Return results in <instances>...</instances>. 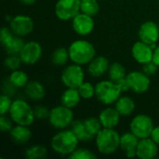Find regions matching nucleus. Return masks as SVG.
Segmentation results:
<instances>
[{"label":"nucleus","instance_id":"nucleus-1","mask_svg":"<svg viewBox=\"0 0 159 159\" xmlns=\"http://www.w3.org/2000/svg\"><path fill=\"white\" fill-rule=\"evenodd\" d=\"M79 140L74 131L70 129H60L50 140L52 151L62 157H69L77 147Z\"/></svg>","mask_w":159,"mask_h":159},{"label":"nucleus","instance_id":"nucleus-2","mask_svg":"<svg viewBox=\"0 0 159 159\" xmlns=\"http://www.w3.org/2000/svg\"><path fill=\"white\" fill-rule=\"evenodd\" d=\"M70 61L78 65H88L96 56L95 47L88 40L77 39L68 47Z\"/></svg>","mask_w":159,"mask_h":159},{"label":"nucleus","instance_id":"nucleus-3","mask_svg":"<svg viewBox=\"0 0 159 159\" xmlns=\"http://www.w3.org/2000/svg\"><path fill=\"white\" fill-rule=\"evenodd\" d=\"M98 152L104 156H111L120 149V135L115 129L102 128L95 137Z\"/></svg>","mask_w":159,"mask_h":159},{"label":"nucleus","instance_id":"nucleus-4","mask_svg":"<svg viewBox=\"0 0 159 159\" xmlns=\"http://www.w3.org/2000/svg\"><path fill=\"white\" fill-rule=\"evenodd\" d=\"M8 116L16 125L30 127L35 120L34 108L28 102L22 99H16L13 101Z\"/></svg>","mask_w":159,"mask_h":159},{"label":"nucleus","instance_id":"nucleus-5","mask_svg":"<svg viewBox=\"0 0 159 159\" xmlns=\"http://www.w3.org/2000/svg\"><path fill=\"white\" fill-rule=\"evenodd\" d=\"M121 89L111 79L102 80L95 85V97L104 105H112L121 97Z\"/></svg>","mask_w":159,"mask_h":159},{"label":"nucleus","instance_id":"nucleus-6","mask_svg":"<svg viewBox=\"0 0 159 159\" xmlns=\"http://www.w3.org/2000/svg\"><path fill=\"white\" fill-rule=\"evenodd\" d=\"M49 125L56 129H64L70 127L74 121L73 109H70L62 104L53 107L48 116Z\"/></svg>","mask_w":159,"mask_h":159},{"label":"nucleus","instance_id":"nucleus-7","mask_svg":"<svg viewBox=\"0 0 159 159\" xmlns=\"http://www.w3.org/2000/svg\"><path fill=\"white\" fill-rule=\"evenodd\" d=\"M60 78L65 88L78 89V87L85 81V72L81 65L73 62L63 68Z\"/></svg>","mask_w":159,"mask_h":159},{"label":"nucleus","instance_id":"nucleus-8","mask_svg":"<svg viewBox=\"0 0 159 159\" xmlns=\"http://www.w3.org/2000/svg\"><path fill=\"white\" fill-rule=\"evenodd\" d=\"M155 128L153 119L145 114H139L135 116L129 124V129L140 140L149 138Z\"/></svg>","mask_w":159,"mask_h":159},{"label":"nucleus","instance_id":"nucleus-9","mask_svg":"<svg viewBox=\"0 0 159 159\" xmlns=\"http://www.w3.org/2000/svg\"><path fill=\"white\" fill-rule=\"evenodd\" d=\"M54 11L60 20H72L80 12V0H58Z\"/></svg>","mask_w":159,"mask_h":159},{"label":"nucleus","instance_id":"nucleus-10","mask_svg":"<svg viewBox=\"0 0 159 159\" xmlns=\"http://www.w3.org/2000/svg\"><path fill=\"white\" fill-rule=\"evenodd\" d=\"M8 27L15 35L24 37L33 33L34 23L30 16L19 14L10 19Z\"/></svg>","mask_w":159,"mask_h":159},{"label":"nucleus","instance_id":"nucleus-11","mask_svg":"<svg viewBox=\"0 0 159 159\" xmlns=\"http://www.w3.org/2000/svg\"><path fill=\"white\" fill-rule=\"evenodd\" d=\"M127 80L130 90L136 94H143L149 90L151 86L150 76L143 71H132L127 75Z\"/></svg>","mask_w":159,"mask_h":159},{"label":"nucleus","instance_id":"nucleus-12","mask_svg":"<svg viewBox=\"0 0 159 159\" xmlns=\"http://www.w3.org/2000/svg\"><path fill=\"white\" fill-rule=\"evenodd\" d=\"M42 54H43V48L38 42L28 41L25 42L19 56L20 57L23 64L34 65L40 61Z\"/></svg>","mask_w":159,"mask_h":159},{"label":"nucleus","instance_id":"nucleus-13","mask_svg":"<svg viewBox=\"0 0 159 159\" xmlns=\"http://www.w3.org/2000/svg\"><path fill=\"white\" fill-rule=\"evenodd\" d=\"M72 28L74 32L80 36L90 34L95 28V21L92 16L79 12L72 20Z\"/></svg>","mask_w":159,"mask_h":159},{"label":"nucleus","instance_id":"nucleus-14","mask_svg":"<svg viewBox=\"0 0 159 159\" xmlns=\"http://www.w3.org/2000/svg\"><path fill=\"white\" fill-rule=\"evenodd\" d=\"M139 40L152 45L157 44L159 39V25L158 23L153 20H147L141 24L138 31Z\"/></svg>","mask_w":159,"mask_h":159},{"label":"nucleus","instance_id":"nucleus-15","mask_svg":"<svg viewBox=\"0 0 159 159\" xmlns=\"http://www.w3.org/2000/svg\"><path fill=\"white\" fill-rule=\"evenodd\" d=\"M131 56L136 62L143 65L153 61L154 49L151 45L139 40L131 47Z\"/></svg>","mask_w":159,"mask_h":159},{"label":"nucleus","instance_id":"nucleus-16","mask_svg":"<svg viewBox=\"0 0 159 159\" xmlns=\"http://www.w3.org/2000/svg\"><path fill=\"white\" fill-rule=\"evenodd\" d=\"M159 145L150 137L139 141L136 152L137 157L140 159H154L159 153Z\"/></svg>","mask_w":159,"mask_h":159},{"label":"nucleus","instance_id":"nucleus-17","mask_svg":"<svg viewBox=\"0 0 159 159\" xmlns=\"http://www.w3.org/2000/svg\"><path fill=\"white\" fill-rule=\"evenodd\" d=\"M110 64L111 63L106 57L96 55L88 64V73L93 78L101 77L108 73Z\"/></svg>","mask_w":159,"mask_h":159},{"label":"nucleus","instance_id":"nucleus-18","mask_svg":"<svg viewBox=\"0 0 159 159\" xmlns=\"http://www.w3.org/2000/svg\"><path fill=\"white\" fill-rule=\"evenodd\" d=\"M99 119L102 125V128L115 129L120 122V114L116 107H106L99 115Z\"/></svg>","mask_w":159,"mask_h":159},{"label":"nucleus","instance_id":"nucleus-19","mask_svg":"<svg viewBox=\"0 0 159 159\" xmlns=\"http://www.w3.org/2000/svg\"><path fill=\"white\" fill-rule=\"evenodd\" d=\"M8 133L12 142L19 145L26 144L32 138V131L28 126L15 124Z\"/></svg>","mask_w":159,"mask_h":159},{"label":"nucleus","instance_id":"nucleus-20","mask_svg":"<svg viewBox=\"0 0 159 159\" xmlns=\"http://www.w3.org/2000/svg\"><path fill=\"white\" fill-rule=\"evenodd\" d=\"M25 95L28 99L34 102L42 101L46 96V89L42 83L36 80L29 81L24 88Z\"/></svg>","mask_w":159,"mask_h":159},{"label":"nucleus","instance_id":"nucleus-21","mask_svg":"<svg viewBox=\"0 0 159 159\" xmlns=\"http://www.w3.org/2000/svg\"><path fill=\"white\" fill-rule=\"evenodd\" d=\"M81 100L82 98L77 89L66 88V89L61 95V104L70 109L75 108L80 103Z\"/></svg>","mask_w":159,"mask_h":159},{"label":"nucleus","instance_id":"nucleus-22","mask_svg":"<svg viewBox=\"0 0 159 159\" xmlns=\"http://www.w3.org/2000/svg\"><path fill=\"white\" fill-rule=\"evenodd\" d=\"M116 109L121 116H129L133 114L136 108L134 100L129 96H121L115 103Z\"/></svg>","mask_w":159,"mask_h":159},{"label":"nucleus","instance_id":"nucleus-23","mask_svg":"<svg viewBox=\"0 0 159 159\" xmlns=\"http://www.w3.org/2000/svg\"><path fill=\"white\" fill-rule=\"evenodd\" d=\"M140 139L131 131L125 132L120 135V149L125 153L135 152Z\"/></svg>","mask_w":159,"mask_h":159},{"label":"nucleus","instance_id":"nucleus-24","mask_svg":"<svg viewBox=\"0 0 159 159\" xmlns=\"http://www.w3.org/2000/svg\"><path fill=\"white\" fill-rule=\"evenodd\" d=\"M8 81H9V84L14 88L24 89L30 80H29L28 75L24 71L20 69H17V70L11 71L8 76Z\"/></svg>","mask_w":159,"mask_h":159},{"label":"nucleus","instance_id":"nucleus-25","mask_svg":"<svg viewBox=\"0 0 159 159\" xmlns=\"http://www.w3.org/2000/svg\"><path fill=\"white\" fill-rule=\"evenodd\" d=\"M71 129L76 135L80 142H89L95 139L86 129L84 122L82 120H74L72 125L70 126Z\"/></svg>","mask_w":159,"mask_h":159},{"label":"nucleus","instance_id":"nucleus-26","mask_svg":"<svg viewBox=\"0 0 159 159\" xmlns=\"http://www.w3.org/2000/svg\"><path fill=\"white\" fill-rule=\"evenodd\" d=\"M70 61V55L68 51V48L61 47L57 48L51 54V62L58 67H61L66 65V63Z\"/></svg>","mask_w":159,"mask_h":159},{"label":"nucleus","instance_id":"nucleus-27","mask_svg":"<svg viewBox=\"0 0 159 159\" xmlns=\"http://www.w3.org/2000/svg\"><path fill=\"white\" fill-rule=\"evenodd\" d=\"M25 42L23 41L22 37L15 35L7 44H6L3 48L5 52L7 55H19L21 51Z\"/></svg>","mask_w":159,"mask_h":159},{"label":"nucleus","instance_id":"nucleus-28","mask_svg":"<svg viewBox=\"0 0 159 159\" xmlns=\"http://www.w3.org/2000/svg\"><path fill=\"white\" fill-rule=\"evenodd\" d=\"M127 75H128L127 70L122 63L118 61H115L110 64V67L108 70V76H109V79H111L112 81L116 82L119 79L126 77Z\"/></svg>","mask_w":159,"mask_h":159},{"label":"nucleus","instance_id":"nucleus-29","mask_svg":"<svg viewBox=\"0 0 159 159\" xmlns=\"http://www.w3.org/2000/svg\"><path fill=\"white\" fill-rule=\"evenodd\" d=\"M24 156L27 159H44L48 157V149L42 144H34L25 150Z\"/></svg>","mask_w":159,"mask_h":159},{"label":"nucleus","instance_id":"nucleus-30","mask_svg":"<svg viewBox=\"0 0 159 159\" xmlns=\"http://www.w3.org/2000/svg\"><path fill=\"white\" fill-rule=\"evenodd\" d=\"M99 0H80V12L94 17L99 13Z\"/></svg>","mask_w":159,"mask_h":159},{"label":"nucleus","instance_id":"nucleus-31","mask_svg":"<svg viewBox=\"0 0 159 159\" xmlns=\"http://www.w3.org/2000/svg\"><path fill=\"white\" fill-rule=\"evenodd\" d=\"M84 125L88 131L95 138L96 135L102 130V125L99 119V117H88L85 120H83Z\"/></svg>","mask_w":159,"mask_h":159},{"label":"nucleus","instance_id":"nucleus-32","mask_svg":"<svg viewBox=\"0 0 159 159\" xmlns=\"http://www.w3.org/2000/svg\"><path fill=\"white\" fill-rule=\"evenodd\" d=\"M77 89L83 100H89L95 96V86H93L90 82L84 81Z\"/></svg>","mask_w":159,"mask_h":159},{"label":"nucleus","instance_id":"nucleus-33","mask_svg":"<svg viewBox=\"0 0 159 159\" xmlns=\"http://www.w3.org/2000/svg\"><path fill=\"white\" fill-rule=\"evenodd\" d=\"M3 63H4V66L10 71L20 69L21 64H23L19 55H7L5 58Z\"/></svg>","mask_w":159,"mask_h":159},{"label":"nucleus","instance_id":"nucleus-34","mask_svg":"<svg viewBox=\"0 0 159 159\" xmlns=\"http://www.w3.org/2000/svg\"><path fill=\"white\" fill-rule=\"evenodd\" d=\"M70 159H95L96 155L87 148H76L69 157Z\"/></svg>","mask_w":159,"mask_h":159},{"label":"nucleus","instance_id":"nucleus-35","mask_svg":"<svg viewBox=\"0 0 159 159\" xmlns=\"http://www.w3.org/2000/svg\"><path fill=\"white\" fill-rule=\"evenodd\" d=\"M12 102L13 101L7 94L3 93L0 96V115L1 116L8 114L10 107L12 105Z\"/></svg>","mask_w":159,"mask_h":159},{"label":"nucleus","instance_id":"nucleus-36","mask_svg":"<svg viewBox=\"0 0 159 159\" xmlns=\"http://www.w3.org/2000/svg\"><path fill=\"white\" fill-rule=\"evenodd\" d=\"M14 122L12 121V119L10 118V116H7V115L1 116L0 117V130L3 133L6 132H9L12 128L14 127Z\"/></svg>","mask_w":159,"mask_h":159},{"label":"nucleus","instance_id":"nucleus-37","mask_svg":"<svg viewBox=\"0 0 159 159\" xmlns=\"http://www.w3.org/2000/svg\"><path fill=\"white\" fill-rule=\"evenodd\" d=\"M14 36H15V34H13V32L11 31V29L9 27L4 26V27L1 28V31H0V42H1L3 47L6 44H7Z\"/></svg>","mask_w":159,"mask_h":159},{"label":"nucleus","instance_id":"nucleus-38","mask_svg":"<svg viewBox=\"0 0 159 159\" xmlns=\"http://www.w3.org/2000/svg\"><path fill=\"white\" fill-rule=\"evenodd\" d=\"M34 111L35 119H39V120L48 119L50 112V110H48L45 105H37L34 108Z\"/></svg>","mask_w":159,"mask_h":159},{"label":"nucleus","instance_id":"nucleus-39","mask_svg":"<svg viewBox=\"0 0 159 159\" xmlns=\"http://www.w3.org/2000/svg\"><path fill=\"white\" fill-rule=\"evenodd\" d=\"M158 66L152 61H149L145 64H143V72L144 74H146L147 75L151 76V75H154L157 73V70H158Z\"/></svg>","mask_w":159,"mask_h":159},{"label":"nucleus","instance_id":"nucleus-40","mask_svg":"<svg viewBox=\"0 0 159 159\" xmlns=\"http://www.w3.org/2000/svg\"><path fill=\"white\" fill-rule=\"evenodd\" d=\"M116 83L117 84V86L119 87V89H121V91H122V92H125V91L130 90V89H129V85L128 80H127V77L121 78V79H119L118 81H116Z\"/></svg>","mask_w":159,"mask_h":159},{"label":"nucleus","instance_id":"nucleus-41","mask_svg":"<svg viewBox=\"0 0 159 159\" xmlns=\"http://www.w3.org/2000/svg\"><path fill=\"white\" fill-rule=\"evenodd\" d=\"M150 138H151L157 144H158L159 145V126H155V128H154V129H153V131H152V133H151Z\"/></svg>","mask_w":159,"mask_h":159},{"label":"nucleus","instance_id":"nucleus-42","mask_svg":"<svg viewBox=\"0 0 159 159\" xmlns=\"http://www.w3.org/2000/svg\"><path fill=\"white\" fill-rule=\"evenodd\" d=\"M153 61L159 67V45H157V47L154 49Z\"/></svg>","mask_w":159,"mask_h":159},{"label":"nucleus","instance_id":"nucleus-43","mask_svg":"<svg viewBox=\"0 0 159 159\" xmlns=\"http://www.w3.org/2000/svg\"><path fill=\"white\" fill-rule=\"evenodd\" d=\"M18 1L24 6H33L36 2V0H18Z\"/></svg>","mask_w":159,"mask_h":159},{"label":"nucleus","instance_id":"nucleus-44","mask_svg":"<svg viewBox=\"0 0 159 159\" xmlns=\"http://www.w3.org/2000/svg\"><path fill=\"white\" fill-rule=\"evenodd\" d=\"M99 1H103V0H99Z\"/></svg>","mask_w":159,"mask_h":159},{"label":"nucleus","instance_id":"nucleus-45","mask_svg":"<svg viewBox=\"0 0 159 159\" xmlns=\"http://www.w3.org/2000/svg\"><path fill=\"white\" fill-rule=\"evenodd\" d=\"M158 25H159V22H158Z\"/></svg>","mask_w":159,"mask_h":159},{"label":"nucleus","instance_id":"nucleus-46","mask_svg":"<svg viewBox=\"0 0 159 159\" xmlns=\"http://www.w3.org/2000/svg\"><path fill=\"white\" fill-rule=\"evenodd\" d=\"M158 1H159V0H158Z\"/></svg>","mask_w":159,"mask_h":159}]
</instances>
